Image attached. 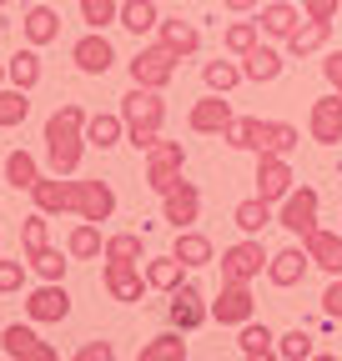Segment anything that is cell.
<instances>
[{"mask_svg": "<svg viewBox=\"0 0 342 361\" xmlns=\"http://www.w3.org/2000/svg\"><path fill=\"white\" fill-rule=\"evenodd\" d=\"M25 286V261H0V296Z\"/></svg>", "mask_w": 342, "mask_h": 361, "instance_id": "obj_44", "label": "cell"}, {"mask_svg": "<svg viewBox=\"0 0 342 361\" xmlns=\"http://www.w3.org/2000/svg\"><path fill=\"white\" fill-rule=\"evenodd\" d=\"M30 90H20V85H0V130H11V126H20L25 116H30Z\"/></svg>", "mask_w": 342, "mask_h": 361, "instance_id": "obj_34", "label": "cell"}, {"mask_svg": "<svg viewBox=\"0 0 342 361\" xmlns=\"http://www.w3.org/2000/svg\"><path fill=\"white\" fill-rule=\"evenodd\" d=\"M116 16H121V0H81L86 30H106V25H116Z\"/></svg>", "mask_w": 342, "mask_h": 361, "instance_id": "obj_38", "label": "cell"}, {"mask_svg": "<svg viewBox=\"0 0 342 361\" xmlns=\"http://www.w3.org/2000/svg\"><path fill=\"white\" fill-rule=\"evenodd\" d=\"M297 25H302V11H297L292 0H272V6H262V20H256V30L272 35V40H287Z\"/></svg>", "mask_w": 342, "mask_h": 361, "instance_id": "obj_23", "label": "cell"}, {"mask_svg": "<svg viewBox=\"0 0 342 361\" xmlns=\"http://www.w3.org/2000/svg\"><path fill=\"white\" fill-rule=\"evenodd\" d=\"M121 141H126V121H121V111H111V116H91V121H86V146L111 151V146H121Z\"/></svg>", "mask_w": 342, "mask_h": 361, "instance_id": "obj_28", "label": "cell"}, {"mask_svg": "<svg viewBox=\"0 0 342 361\" xmlns=\"http://www.w3.org/2000/svg\"><path fill=\"white\" fill-rule=\"evenodd\" d=\"M25 316L30 322H66L71 316V291L61 281H46V286H35L25 296Z\"/></svg>", "mask_w": 342, "mask_h": 361, "instance_id": "obj_16", "label": "cell"}, {"mask_svg": "<svg viewBox=\"0 0 342 361\" xmlns=\"http://www.w3.org/2000/svg\"><path fill=\"white\" fill-rule=\"evenodd\" d=\"M307 266H312V261H307V251H302V246H282V251H272V256H267V281L287 291V286H297V281L307 276Z\"/></svg>", "mask_w": 342, "mask_h": 361, "instance_id": "obj_20", "label": "cell"}, {"mask_svg": "<svg viewBox=\"0 0 342 361\" xmlns=\"http://www.w3.org/2000/svg\"><path fill=\"white\" fill-rule=\"evenodd\" d=\"M6 180H11L16 191H30L35 180H40V166H35V156H30V151H11V156H6Z\"/></svg>", "mask_w": 342, "mask_h": 361, "instance_id": "obj_36", "label": "cell"}, {"mask_svg": "<svg viewBox=\"0 0 342 361\" xmlns=\"http://www.w3.org/2000/svg\"><path fill=\"white\" fill-rule=\"evenodd\" d=\"M222 141L232 151H252V156H292L297 141H302V130L287 126V121H262V116H237L227 126Z\"/></svg>", "mask_w": 342, "mask_h": 361, "instance_id": "obj_3", "label": "cell"}, {"mask_svg": "<svg viewBox=\"0 0 342 361\" xmlns=\"http://www.w3.org/2000/svg\"><path fill=\"white\" fill-rule=\"evenodd\" d=\"M256 40H262V30H256V20H232V25H227V35H222L227 56H237V61H242V56L252 51Z\"/></svg>", "mask_w": 342, "mask_h": 361, "instance_id": "obj_37", "label": "cell"}, {"mask_svg": "<svg viewBox=\"0 0 342 361\" xmlns=\"http://www.w3.org/2000/svg\"><path fill=\"white\" fill-rule=\"evenodd\" d=\"M307 130H312V141H317V146H337V141H342V96H337V90H327V96L312 101V111H307Z\"/></svg>", "mask_w": 342, "mask_h": 361, "instance_id": "obj_14", "label": "cell"}, {"mask_svg": "<svg viewBox=\"0 0 342 361\" xmlns=\"http://www.w3.org/2000/svg\"><path fill=\"white\" fill-rule=\"evenodd\" d=\"M166 322L177 326V331H196V326L211 322V306L201 301V291L191 281H182L177 291H171V301H166Z\"/></svg>", "mask_w": 342, "mask_h": 361, "instance_id": "obj_11", "label": "cell"}, {"mask_svg": "<svg viewBox=\"0 0 342 361\" xmlns=\"http://www.w3.org/2000/svg\"><path fill=\"white\" fill-rule=\"evenodd\" d=\"M71 361H116V346H111V341H86Z\"/></svg>", "mask_w": 342, "mask_h": 361, "instance_id": "obj_47", "label": "cell"}, {"mask_svg": "<svg viewBox=\"0 0 342 361\" xmlns=\"http://www.w3.org/2000/svg\"><path fill=\"white\" fill-rule=\"evenodd\" d=\"M25 40L35 45H51V40H61V11H51V6H30L25 11Z\"/></svg>", "mask_w": 342, "mask_h": 361, "instance_id": "obj_26", "label": "cell"}, {"mask_svg": "<svg viewBox=\"0 0 342 361\" xmlns=\"http://www.w3.org/2000/svg\"><path fill=\"white\" fill-rule=\"evenodd\" d=\"M0 351H6L11 361H61L46 336H40L35 326H20V322H11L6 331H0Z\"/></svg>", "mask_w": 342, "mask_h": 361, "instance_id": "obj_10", "label": "cell"}, {"mask_svg": "<svg viewBox=\"0 0 342 361\" xmlns=\"http://www.w3.org/2000/svg\"><path fill=\"white\" fill-rule=\"evenodd\" d=\"M342 11V0H302V20H332Z\"/></svg>", "mask_w": 342, "mask_h": 361, "instance_id": "obj_46", "label": "cell"}, {"mask_svg": "<svg viewBox=\"0 0 342 361\" xmlns=\"http://www.w3.org/2000/svg\"><path fill=\"white\" fill-rule=\"evenodd\" d=\"M121 121H126V141L146 156V151L161 141V126H166V101H161V90L131 85V90L121 96Z\"/></svg>", "mask_w": 342, "mask_h": 361, "instance_id": "obj_4", "label": "cell"}, {"mask_svg": "<svg viewBox=\"0 0 342 361\" xmlns=\"http://www.w3.org/2000/svg\"><path fill=\"white\" fill-rule=\"evenodd\" d=\"M156 30H161V35H156V40H161V45H166V51H177V56H182V61H187V56H196V51H201V30H196V25H191V20H182V16H177V20H166V16H161V25H156Z\"/></svg>", "mask_w": 342, "mask_h": 361, "instance_id": "obj_22", "label": "cell"}, {"mask_svg": "<svg viewBox=\"0 0 342 361\" xmlns=\"http://www.w3.org/2000/svg\"><path fill=\"white\" fill-rule=\"evenodd\" d=\"M6 75H11V85H20V90H35V85H40V56H35V45H25V51H16V56L6 61Z\"/></svg>", "mask_w": 342, "mask_h": 361, "instance_id": "obj_32", "label": "cell"}, {"mask_svg": "<svg viewBox=\"0 0 342 361\" xmlns=\"http://www.w3.org/2000/svg\"><path fill=\"white\" fill-rule=\"evenodd\" d=\"M25 266H30V271H40L46 281H61V276H66V256H61L56 246H40V251H30V256H25Z\"/></svg>", "mask_w": 342, "mask_h": 361, "instance_id": "obj_41", "label": "cell"}, {"mask_svg": "<svg viewBox=\"0 0 342 361\" xmlns=\"http://www.w3.org/2000/svg\"><path fill=\"white\" fill-rule=\"evenodd\" d=\"M106 261H141V231H116L106 236Z\"/></svg>", "mask_w": 342, "mask_h": 361, "instance_id": "obj_40", "label": "cell"}, {"mask_svg": "<svg viewBox=\"0 0 342 361\" xmlns=\"http://www.w3.org/2000/svg\"><path fill=\"white\" fill-rule=\"evenodd\" d=\"M252 311H256L252 286H222L217 301H211V322H222V326H247Z\"/></svg>", "mask_w": 342, "mask_h": 361, "instance_id": "obj_17", "label": "cell"}, {"mask_svg": "<svg viewBox=\"0 0 342 361\" xmlns=\"http://www.w3.org/2000/svg\"><path fill=\"white\" fill-rule=\"evenodd\" d=\"M0 6H11V0H0Z\"/></svg>", "mask_w": 342, "mask_h": 361, "instance_id": "obj_53", "label": "cell"}, {"mask_svg": "<svg viewBox=\"0 0 342 361\" xmlns=\"http://www.w3.org/2000/svg\"><path fill=\"white\" fill-rule=\"evenodd\" d=\"M232 221H237V231H242V236H262V231H267V226H272L277 216H272V206H267L262 196H247V201H237Z\"/></svg>", "mask_w": 342, "mask_h": 361, "instance_id": "obj_27", "label": "cell"}, {"mask_svg": "<svg viewBox=\"0 0 342 361\" xmlns=\"http://www.w3.org/2000/svg\"><path fill=\"white\" fill-rule=\"evenodd\" d=\"M201 80H206V90L227 96V90H237L247 75H242V66H237V61H206V66H201Z\"/></svg>", "mask_w": 342, "mask_h": 361, "instance_id": "obj_33", "label": "cell"}, {"mask_svg": "<svg viewBox=\"0 0 342 361\" xmlns=\"http://www.w3.org/2000/svg\"><path fill=\"white\" fill-rule=\"evenodd\" d=\"M116 25H126L131 35H146V30H156V25H161V11H156V0H121V16H116Z\"/></svg>", "mask_w": 342, "mask_h": 361, "instance_id": "obj_30", "label": "cell"}, {"mask_svg": "<svg viewBox=\"0 0 342 361\" xmlns=\"http://www.w3.org/2000/svg\"><path fill=\"white\" fill-rule=\"evenodd\" d=\"M237 116H232V106L211 90V96H201L196 106H191V116H187V126L196 130V135H227V126H232Z\"/></svg>", "mask_w": 342, "mask_h": 361, "instance_id": "obj_18", "label": "cell"}, {"mask_svg": "<svg viewBox=\"0 0 342 361\" xmlns=\"http://www.w3.org/2000/svg\"><path fill=\"white\" fill-rule=\"evenodd\" d=\"M71 61H76L81 75H106V71L116 66V45H111L101 30H86V35L71 45Z\"/></svg>", "mask_w": 342, "mask_h": 361, "instance_id": "obj_13", "label": "cell"}, {"mask_svg": "<svg viewBox=\"0 0 342 361\" xmlns=\"http://www.w3.org/2000/svg\"><path fill=\"white\" fill-rule=\"evenodd\" d=\"M141 271H146V286H151V291H166V296L187 281V266H182L177 256H171V251H166V256H151Z\"/></svg>", "mask_w": 342, "mask_h": 361, "instance_id": "obj_24", "label": "cell"}, {"mask_svg": "<svg viewBox=\"0 0 342 361\" xmlns=\"http://www.w3.org/2000/svg\"><path fill=\"white\" fill-rule=\"evenodd\" d=\"M66 251H71L76 261H91V256H101V251H106V241H101V231H96V221H81L76 231H71V241H66Z\"/></svg>", "mask_w": 342, "mask_h": 361, "instance_id": "obj_35", "label": "cell"}, {"mask_svg": "<svg viewBox=\"0 0 342 361\" xmlns=\"http://www.w3.org/2000/svg\"><path fill=\"white\" fill-rule=\"evenodd\" d=\"M292 166H287V156H256V196H262L267 206H277L287 191H292Z\"/></svg>", "mask_w": 342, "mask_h": 361, "instance_id": "obj_15", "label": "cell"}, {"mask_svg": "<svg viewBox=\"0 0 342 361\" xmlns=\"http://www.w3.org/2000/svg\"><path fill=\"white\" fill-rule=\"evenodd\" d=\"M307 361H342V356H332V351H312Z\"/></svg>", "mask_w": 342, "mask_h": 361, "instance_id": "obj_51", "label": "cell"}, {"mask_svg": "<svg viewBox=\"0 0 342 361\" xmlns=\"http://www.w3.org/2000/svg\"><path fill=\"white\" fill-rule=\"evenodd\" d=\"M322 75H327V85H332L337 96H342V51H332V56L322 61Z\"/></svg>", "mask_w": 342, "mask_h": 361, "instance_id": "obj_48", "label": "cell"}, {"mask_svg": "<svg viewBox=\"0 0 342 361\" xmlns=\"http://www.w3.org/2000/svg\"><path fill=\"white\" fill-rule=\"evenodd\" d=\"M237 346H242V351H262V346H277V336H272L262 322H247V326L237 331Z\"/></svg>", "mask_w": 342, "mask_h": 361, "instance_id": "obj_43", "label": "cell"}, {"mask_svg": "<svg viewBox=\"0 0 342 361\" xmlns=\"http://www.w3.org/2000/svg\"><path fill=\"white\" fill-rule=\"evenodd\" d=\"M302 251H307V261L312 266H322L327 276H342V231H307L302 236Z\"/></svg>", "mask_w": 342, "mask_h": 361, "instance_id": "obj_19", "label": "cell"}, {"mask_svg": "<svg viewBox=\"0 0 342 361\" xmlns=\"http://www.w3.org/2000/svg\"><path fill=\"white\" fill-rule=\"evenodd\" d=\"M187 171V151H182V141H156L151 151H146V186L156 191V196H166L171 186H182V176Z\"/></svg>", "mask_w": 342, "mask_h": 361, "instance_id": "obj_6", "label": "cell"}, {"mask_svg": "<svg viewBox=\"0 0 342 361\" xmlns=\"http://www.w3.org/2000/svg\"><path fill=\"white\" fill-rule=\"evenodd\" d=\"M136 361H187V331H161V336H151L146 346H141V356Z\"/></svg>", "mask_w": 342, "mask_h": 361, "instance_id": "obj_31", "label": "cell"}, {"mask_svg": "<svg viewBox=\"0 0 342 361\" xmlns=\"http://www.w3.org/2000/svg\"><path fill=\"white\" fill-rule=\"evenodd\" d=\"M177 51H166V45H141V51L131 56V85H146V90H166L171 75H177Z\"/></svg>", "mask_w": 342, "mask_h": 361, "instance_id": "obj_7", "label": "cell"}, {"mask_svg": "<svg viewBox=\"0 0 342 361\" xmlns=\"http://www.w3.org/2000/svg\"><path fill=\"white\" fill-rule=\"evenodd\" d=\"M317 206H322L317 186H292L277 201V226H287L292 236H307V231H317Z\"/></svg>", "mask_w": 342, "mask_h": 361, "instance_id": "obj_8", "label": "cell"}, {"mask_svg": "<svg viewBox=\"0 0 342 361\" xmlns=\"http://www.w3.org/2000/svg\"><path fill=\"white\" fill-rule=\"evenodd\" d=\"M322 316L327 322H342V276H332V286L322 291Z\"/></svg>", "mask_w": 342, "mask_h": 361, "instance_id": "obj_45", "label": "cell"}, {"mask_svg": "<svg viewBox=\"0 0 342 361\" xmlns=\"http://www.w3.org/2000/svg\"><path fill=\"white\" fill-rule=\"evenodd\" d=\"M267 271V246L256 236H242L237 246L222 251V286H252Z\"/></svg>", "mask_w": 342, "mask_h": 361, "instance_id": "obj_5", "label": "cell"}, {"mask_svg": "<svg viewBox=\"0 0 342 361\" xmlns=\"http://www.w3.org/2000/svg\"><path fill=\"white\" fill-rule=\"evenodd\" d=\"M312 351H317V346H312V331H307V326H292L287 336H277V356H282V361H307Z\"/></svg>", "mask_w": 342, "mask_h": 361, "instance_id": "obj_39", "label": "cell"}, {"mask_svg": "<svg viewBox=\"0 0 342 361\" xmlns=\"http://www.w3.org/2000/svg\"><path fill=\"white\" fill-rule=\"evenodd\" d=\"M282 66H287V61H282V51H277V45H262V40H256L252 51L242 56V75H247V80H256V85H272V80L282 75Z\"/></svg>", "mask_w": 342, "mask_h": 361, "instance_id": "obj_21", "label": "cell"}, {"mask_svg": "<svg viewBox=\"0 0 342 361\" xmlns=\"http://www.w3.org/2000/svg\"><path fill=\"white\" fill-rule=\"evenodd\" d=\"M327 40H332V20H302L287 35V51L292 56H312V51H322Z\"/></svg>", "mask_w": 342, "mask_h": 361, "instance_id": "obj_29", "label": "cell"}, {"mask_svg": "<svg viewBox=\"0 0 342 361\" xmlns=\"http://www.w3.org/2000/svg\"><path fill=\"white\" fill-rule=\"evenodd\" d=\"M30 201H35V211H46V216H56V211H71V216H81V221H96V226L116 216V191L106 186V180L40 176L35 186H30Z\"/></svg>", "mask_w": 342, "mask_h": 361, "instance_id": "obj_1", "label": "cell"}, {"mask_svg": "<svg viewBox=\"0 0 342 361\" xmlns=\"http://www.w3.org/2000/svg\"><path fill=\"white\" fill-rule=\"evenodd\" d=\"M86 116L76 101H66L61 111H51L46 121V166L51 176H76L81 171V156H86Z\"/></svg>", "mask_w": 342, "mask_h": 361, "instance_id": "obj_2", "label": "cell"}, {"mask_svg": "<svg viewBox=\"0 0 342 361\" xmlns=\"http://www.w3.org/2000/svg\"><path fill=\"white\" fill-rule=\"evenodd\" d=\"M101 286H106L111 301L136 306L141 291H146V271H141V261H106V266H101Z\"/></svg>", "mask_w": 342, "mask_h": 361, "instance_id": "obj_9", "label": "cell"}, {"mask_svg": "<svg viewBox=\"0 0 342 361\" xmlns=\"http://www.w3.org/2000/svg\"><path fill=\"white\" fill-rule=\"evenodd\" d=\"M171 256H177V261L191 271V266H211V261H217V246H211V236H201V231H177V246H171Z\"/></svg>", "mask_w": 342, "mask_h": 361, "instance_id": "obj_25", "label": "cell"}, {"mask_svg": "<svg viewBox=\"0 0 342 361\" xmlns=\"http://www.w3.org/2000/svg\"><path fill=\"white\" fill-rule=\"evenodd\" d=\"M40 246H51V236H46V211H30L25 226H20V251L30 256V251H40Z\"/></svg>", "mask_w": 342, "mask_h": 361, "instance_id": "obj_42", "label": "cell"}, {"mask_svg": "<svg viewBox=\"0 0 342 361\" xmlns=\"http://www.w3.org/2000/svg\"><path fill=\"white\" fill-rule=\"evenodd\" d=\"M242 361H282L277 346H262V351H242Z\"/></svg>", "mask_w": 342, "mask_h": 361, "instance_id": "obj_49", "label": "cell"}, {"mask_svg": "<svg viewBox=\"0 0 342 361\" xmlns=\"http://www.w3.org/2000/svg\"><path fill=\"white\" fill-rule=\"evenodd\" d=\"M161 221H171V231H191L201 221V191L191 180H182V186H171L161 196Z\"/></svg>", "mask_w": 342, "mask_h": 361, "instance_id": "obj_12", "label": "cell"}, {"mask_svg": "<svg viewBox=\"0 0 342 361\" xmlns=\"http://www.w3.org/2000/svg\"><path fill=\"white\" fill-rule=\"evenodd\" d=\"M0 85H6V66H0Z\"/></svg>", "mask_w": 342, "mask_h": 361, "instance_id": "obj_52", "label": "cell"}, {"mask_svg": "<svg viewBox=\"0 0 342 361\" xmlns=\"http://www.w3.org/2000/svg\"><path fill=\"white\" fill-rule=\"evenodd\" d=\"M222 6H227V11H237V16H242V11H256V6H262V0H222Z\"/></svg>", "mask_w": 342, "mask_h": 361, "instance_id": "obj_50", "label": "cell"}]
</instances>
